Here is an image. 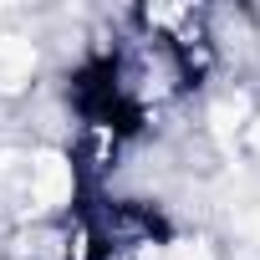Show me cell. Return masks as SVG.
<instances>
[{"mask_svg": "<svg viewBox=\"0 0 260 260\" xmlns=\"http://www.w3.org/2000/svg\"><path fill=\"white\" fill-rule=\"evenodd\" d=\"M72 189H77V164L67 153H36V164H31V204L36 209H61V204H72Z\"/></svg>", "mask_w": 260, "mask_h": 260, "instance_id": "cell-1", "label": "cell"}, {"mask_svg": "<svg viewBox=\"0 0 260 260\" xmlns=\"http://www.w3.org/2000/svg\"><path fill=\"white\" fill-rule=\"evenodd\" d=\"M31 61H36V51L21 41V36H6L0 41V87H21L26 77H31Z\"/></svg>", "mask_w": 260, "mask_h": 260, "instance_id": "cell-2", "label": "cell"}]
</instances>
